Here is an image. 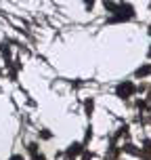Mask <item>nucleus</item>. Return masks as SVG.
<instances>
[{"label":"nucleus","mask_w":151,"mask_h":160,"mask_svg":"<svg viewBox=\"0 0 151 160\" xmlns=\"http://www.w3.org/2000/svg\"><path fill=\"white\" fill-rule=\"evenodd\" d=\"M13 160H21V158H13Z\"/></svg>","instance_id":"3"},{"label":"nucleus","mask_w":151,"mask_h":160,"mask_svg":"<svg viewBox=\"0 0 151 160\" xmlns=\"http://www.w3.org/2000/svg\"><path fill=\"white\" fill-rule=\"evenodd\" d=\"M67 154H69V156H78L80 154V145H72V150H69Z\"/></svg>","instance_id":"2"},{"label":"nucleus","mask_w":151,"mask_h":160,"mask_svg":"<svg viewBox=\"0 0 151 160\" xmlns=\"http://www.w3.org/2000/svg\"><path fill=\"white\" fill-rule=\"evenodd\" d=\"M132 91H134L132 84H122V87H118V95H130Z\"/></svg>","instance_id":"1"}]
</instances>
